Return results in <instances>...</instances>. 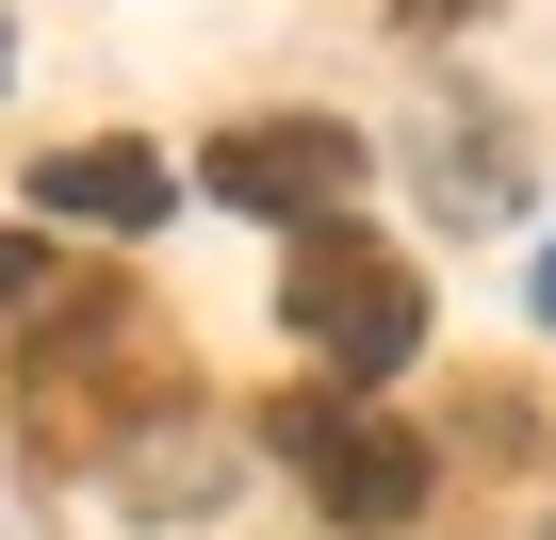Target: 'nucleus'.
<instances>
[{
  "instance_id": "f257e3e1",
  "label": "nucleus",
  "mask_w": 556,
  "mask_h": 540,
  "mask_svg": "<svg viewBox=\"0 0 556 540\" xmlns=\"http://www.w3.org/2000/svg\"><path fill=\"white\" fill-rule=\"evenodd\" d=\"M278 312H295V344H328L344 377H409V344H426V279H409L377 229H295Z\"/></svg>"
},
{
  "instance_id": "f03ea898",
  "label": "nucleus",
  "mask_w": 556,
  "mask_h": 540,
  "mask_svg": "<svg viewBox=\"0 0 556 540\" xmlns=\"http://www.w3.org/2000/svg\"><path fill=\"white\" fill-rule=\"evenodd\" d=\"M197 197H213V213H262V229H344L361 131H344V115H245V131L197 148Z\"/></svg>"
},
{
  "instance_id": "7ed1b4c3",
  "label": "nucleus",
  "mask_w": 556,
  "mask_h": 540,
  "mask_svg": "<svg viewBox=\"0 0 556 540\" xmlns=\"http://www.w3.org/2000/svg\"><path fill=\"white\" fill-rule=\"evenodd\" d=\"M278 442H295L312 507H328V524H361V540H393V524L426 507V442H409L377 393H295V410H278Z\"/></svg>"
},
{
  "instance_id": "20e7f679",
  "label": "nucleus",
  "mask_w": 556,
  "mask_h": 540,
  "mask_svg": "<svg viewBox=\"0 0 556 540\" xmlns=\"http://www.w3.org/2000/svg\"><path fill=\"white\" fill-rule=\"evenodd\" d=\"M164 197H180V180H164L148 148H50V164H34V213H50V229H164Z\"/></svg>"
},
{
  "instance_id": "39448f33",
  "label": "nucleus",
  "mask_w": 556,
  "mask_h": 540,
  "mask_svg": "<svg viewBox=\"0 0 556 540\" xmlns=\"http://www.w3.org/2000/svg\"><path fill=\"white\" fill-rule=\"evenodd\" d=\"M409 17H426V34H458V17H475V0H409Z\"/></svg>"
},
{
  "instance_id": "423d86ee",
  "label": "nucleus",
  "mask_w": 556,
  "mask_h": 540,
  "mask_svg": "<svg viewBox=\"0 0 556 540\" xmlns=\"http://www.w3.org/2000/svg\"><path fill=\"white\" fill-rule=\"evenodd\" d=\"M540 312H556V246H540Z\"/></svg>"
},
{
  "instance_id": "0eeeda50",
  "label": "nucleus",
  "mask_w": 556,
  "mask_h": 540,
  "mask_svg": "<svg viewBox=\"0 0 556 540\" xmlns=\"http://www.w3.org/2000/svg\"><path fill=\"white\" fill-rule=\"evenodd\" d=\"M523 540H556V524H523Z\"/></svg>"
},
{
  "instance_id": "6e6552de",
  "label": "nucleus",
  "mask_w": 556,
  "mask_h": 540,
  "mask_svg": "<svg viewBox=\"0 0 556 540\" xmlns=\"http://www.w3.org/2000/svg\"><path fill=\"white\" fill-rule=\"evenodd\" d=\"M0 66H17V50H0Z\"/></svg>"
}]
</instances>
